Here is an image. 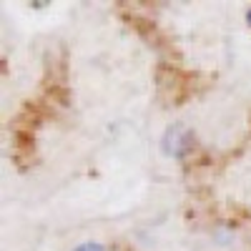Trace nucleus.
<instances>
[{
  "label": "nucleus",
  "mask_w": 251,
  "mask_h": 251,
  "mask_svg": "<svg viewBox=\"0 0 251 251\" xmlns=\"http://www.w3.org/2000/svg\"><path fill=\"white\" fill-rule=\"evenodd\" d=\"M191 143H194L191 131H188L186 126H181V123L171 126V128L163 133V141H161L166 156H174V158L186 156V153H188V149H191Z\"/></svg>",
  "instance_id": "f257e3e1"
},
{
  "label": "nucleus",
  "mask_w": 251,
  "mask_h": 251,
  "mask_svg": "<svg viewBox=\"0 0 251 251\" xmlns=\"http://www.w3.org/2000/svg\"><path fill=\"white\" fill-rule=\"evenodd\" d=\"M73 251H106V246L98 244V241H83V244H78Z\"/></svg>",
  "instance_id": "f03ea898"
},
{
  "label": "nucleus",
  "mask_w": 251,
  "mask_h": 251,
  "mask_svg": "<svg viewBox=\"0 0 251 251\" xmlns=\"http://www.w3.org/2000/svg\"><path fill=\"white\" fill-rule=\"evenodd\" d=\"M246 20H249V25H251V8L246 10Z\"/></svg>",
  "instance_id": "7ed1b4c3"
}]
</instances>
